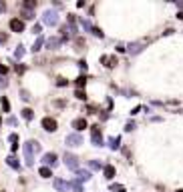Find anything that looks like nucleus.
Wrapping results in <instances>:
<instances>
[{
  "label": "nucleus",
  "instance_id": "obj_17",
  "mask_svg": "<svg viewBox=\"0 0 183 192\" xmlns=\"http://www.w3.org/2000/svg\"><path fill=\"white\" fill-rule=\"evenodd\" d=\"M79 178H81V180H89L91 174H89V172H79Z\"/></svg>",
  "mask_w": 183,
  "mask_h": 192
},
{
  "label": "nucleus",
  "instance_id": "obj_13",
  "mask_svg": "<svg viewBox=\"0 0 183 192\" xmlns=\"http://www.w3.org/2000/svg\"><path fill=\"white\" fill-rule=\"evenodd\" d=\"M8 164H10L12 168H18V162H16V158H14V156H10V158H8Z\"/></svg>",
  "mask_w": 183,
  "mask_h": 192
},
{
  "label": "nucleus",
  "instance_id": "obj_8",
  "mask_svg": "<svg viewBox=\"0 0 183 192\" xmlns=\"http://www.w3.org/2000/svg\"><path fill=\"white\" fill-rule=\"evenodd\" d=\"M105 176H107V178H113V176H115V168H113V166H105Z\"/></svg>",
  "mask_w": 183,
  "mask_h": 192
},
{
  "label": "nucleus",
  "instance_id": "obj_7",
  "mask_svg": "<svg viewBox=\"0 0 183 192\" xmlns=\"http://www.w3.org/2000/svg\"><path fill=\"white\" fill-rule=\"evenodd\" d=\"M45 162L46 164H54V162H56V154H52V152L45 154Z\"/></svg>",
  "mask_w": 183,
  "mask_h": 192
},
{
  "label": "nucleus",
  "instance_id": "obj_19",
  "mask_svg": "<svg viewBox=\"0 0 183 192\" xmlns=\"http://www.w3.org/2000/svg\"><path fill=\"white\" fill-rule=\"evenodd\" d=\"M58 44H60V40L58 38H52L50 42H48V46H58Z\"/></svg>",
  "mask_w": 183,
  "mask_h": 192
},
{
  "label": "nucleus",
  "instance_id": "obj_24",
  "mask_svg": "<svg viewBox=\"0 0 183 192\" xmlns=\"http://www.w3.org/2000/svg\"><path fill=\"white\" fill-rule=\"evenodd\" d=\"M4 8H6V4H4V2H0V12H4Z\"/></svg>",
  "mask_w": 183,
  "mask_h": 192
},
{
  "label": "nucleus",
  "instance_id": "obj_1",
  "mask_svg": "<svg viewBox=\"0 0 183 192\" xmlns=\"http://www.w3.org/2000/svg\"><path fill=\"white\" fill-rule=\"evenodd\" d=\"M10 28H12L14 32H24V22H22L20 18H12V20H10Z\"/></svg>",
  "mask_w": 183,
  "mask_h": 192
},
{
  "label": "nucleus",
  "instance_id": "obj_4",
  "mask_svg": "<svg viewBox=\"0 0 183 192\" xmlns=\"http://www.w3.org/2000/svg\"><path fill=\"white\" fill-rule=\"evenodd\" d=\"M64 158H66V166H69V168H73V170H77V166H79L77 158H75V156H71V154H66Z\"/></svg>",
  "mask_w": 183,
  "mask_h": 192
},
{
  "label": "nucleus",
  "instance_id": "obj_25",
  "mask_svg": "<svg viewBox=\"0 0 183 192\" xmlns=\"http://www.w3.org/2000/svg\"><path fill=\"white\" fill-rule=\"evenodd\" d=\"M177 18H181V20H183V12H179V14H177Z\"/></svg>",
  "mask_w": 183,
  "mask_h": 192
},
{
  "label": "nucleus",
  "instance_id": "obj_5",
  "mask_svg": "<svg viewBox=\"0 0 183 192\" xmlns=\"http://www.w3.org/2000/svg\"><path fill=\"white\" fill-rule=\"evenodd\" d=\"M66 142H69L71 146H79V144H81V136H77V134H71V136L66 138Z\"/></svg>",
  "mask_w": 183,
  "mask_h": 192
},
{
  "label": "nucleus",
  "instance_id": "obj_15",
  "mask_svg": "<svg viewBox=\"0 0 183 192\" xmlns=\"http://www.w3.org/2000/svg\"><path fill=\"white\" fill-rule=\"evenodd\" d=\"M40 176H45V178H48V176H50V170L42 166V168H40Z\"/></svg>",
  "mask_w": 183,
  "mask_h": 192
},
{
  "label": "nucleus",
  "instance_id": "obj_12",
  "mask_svg": "<svg viewBox=\"0 0 183 192\" xmlns=\"http://www.w3.org/2000/svg\"><path fill=\"white\" fill-rule=\"evenodd\" d=\"M85 84H87V78H85V76H79V78H77V86H79V88H83Z\"/></svg>",
  "mask_w": 183,
  "mask_h": 192
},
{
  "label": "nucleus",
  "instance_id": "obj_16",
  "mask_svg": "<svg viewBox=\"0 0 183 192\" xmlns=\"http://www.w3.org/2000/svg\"><path fill=\"white\" fill-rule=\"evenodd\" d=\"M2 108H4V112H8V110H10V104H8V100H6V98H2Z\"/></svg>",
  "mask_w": 183,
  "mask_h": 192
},
{
  "label": "nucleus",
  "instance_id": "obj_3",
  "mask_svg": "<svg viewBox=\"0 0 183 192\" xmlns=\"http://www.w3.org/2000/svg\"><path fill=\"white\" fill-rule=\"evenodd\" d=\"M93 142H95V144H97V146H101V144H103V136H101V128H99V126H93Z\"/></svg>",
  "mask_w": 183,
  "mask_h": 192
},
{
  "label": "nucleus",
  "instance_id": "obj_23",
  "mask_svg": "<svg viewBox=\"0 0 183 192\" xmlns=\"http://www.w3.org/2000/svg\"><path fill=\"white\" fill-rule=\"evenodd\" d=\"M24 8H34V2H24Z\"/></svg>",
  "mask_w": 183,
  "mask_h": 192
},
{
  "label": "nucleus",
  "instance_id": "obj_14",
  "mask_svg": "<svg viewBox=\"0 0 183 192\" xmlns=\"http://www.w3.org/2000/svg\"><path fill=\"white\" fill-rule=\"evenodd\" d=\"M42 44H45V40H42V38H38V40H36V44H34V48H32V50H34V52H36V50H40V46H42Z\"/></svg>",
  "mask_w": 183,
  "mask_h": 192
},
{
  "label": "nucleus",
  "instance_id": "obj_11",
  "mask_svg": "<svg viewBox=\"0 0 183 192\" xmlns=\"http://www.w3.org/2000/svg\"><path fill=\"white\" fill-rule=\"evenodd\" d=\"M54 12H46V24H54Z\"/></svg>",
  "mask_w": 183,
  "mask_h": 192
},
{
  "label": "nucleus",
  "instance_id": "obj_22",
  "mask_svg": "<svg viewBox=\"0 0 183 192\" xmlns=\"http://www.w3.org/2000/svg\"><path fill=\"white\" fill-rule=\"evenodd\" d=\"M56 84H58V86H66V80H62V78H58V80H56Z\"/></svg>",
  "mask_w": 183,
  "mask_h": 192
},
{
  "label": "nucleus",
  "instance_id": "obj_21",
  "mask_svg": "<svg viewBox=\"0 0 183 192\" xmlns=\"http://www.w3.org/2000/svg\"><path fill=\"white\" fill-rule=\"evenodd\" d=\"M113 192H125L123 186H113Z\"/></svg>",
  "mask_w": 183,
  "mask_h": 192
},
{
  "label": "nucleus",
  "instance_id": "obj_9",
  "mask_svg": "<svg viewBox=\"0 0 183 192\" xmlns=\"http://www.w3.org/2000/svg\"><path fill=\"white\" fill-rule=\"evenodd\" d=\"M54 186H56L58 190H66V188H69V184H66V182H62V180H56V182H54Z\"/></svg>",
  "mask_w": 183,
  "mask_h": 192
},
{
  "label": "nucleus",
  "instance_id": "obj_20",
  "mask_svg": "<svg viewBox=\"0 0 183 192\" xmlns=\"http://www.w3.org/2000/svg\"><path fill=\"white\" fill-rule=\"evenodd\" d=\"M77 98H81V100H85L87 96H85V92H83V90H77Z\"/></svg>",
  "mask_w": 183,
  "mask_h": 192
},
{
  "label": "nucleus",
  "instance_id": "obj_18",
  "mask_svg": "<svg viewBox=\"0 0 183 192\" xmlns=\"http://www.w3.org/2000/svg\"><path fill=\"white\" fill-rule=\"evenodd\" d=\"M91 32L95 34V36H99V38H103V32L99 30V28H91Z\"/></svg>",
  "mask_w": 183,
  "mask_h": 192
},
{
  "label": "nucleus",
  "instance_id": "obj_2",
  "mask_svg": "<svg viewBox=\"0 0 183 192\" xmlns=\"http://www.w3.org/2000/svg\"><path fill=\"white\" fill-rule=\"evenodd\" d=\"M42 128H46L48 132H54L56 130V120L54 118H42Z\"/></svg>",
  "mask_w": 183,
  "mask_h": 192
},
{
  "label": "nucleus",
  "instance_id": "obj_10",
  "mask_svg": "<svg viewBox=\"0 0 183 192\" xmlns=\"http://www.w3.org/2000/svg\"><path fill=\"white\" fill-rule=\"evenodd\" d=\"M22 116H24V118H26V120H32V110H30V108H24V110H22Z\"/></svg>",
  "mask_w": 183,
  "mask_h": 192
},
{
  "label": "nucleus",
  "instance_id": "obj_6",
  "mask_svg": "<svg viewBox=\"0 0 183 192\" xmlns=\"http://www.w3.org/2000/svg\"><path fill=\"white\" fill-rule=\"evenodd\" d=\"M75 128H77V130H85V128H87V120H85V118L75 120Z\"/></svg>",
  "mask_w": 183,
  "mask_h": 192
}]
</instances>
